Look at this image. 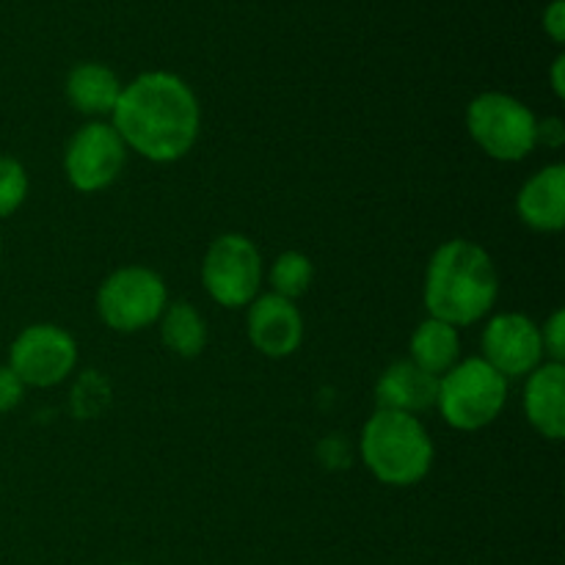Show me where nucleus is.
Masks as SVG:
<instances>
[{"instance_id":"nucleus-9","label":"nucleus","mask_w":565,"mask_h":565,"mask_svg":"<svg viewBox=\"0 0 565 565\" xmlns=\"http://www.w3.org/2000/svg\"><path fill=\"white\" fill-rule=\"evenodd\" d=\"M127 160V147L114 130V125L92 121L70 138L64 152V171L72 188L94 193L108 188L121 174Z\"/></svg>"},{"instance_id":"nucleus-14","label":"nucleus","mask_w":565,"mask_h":565,"mask_svg":"<svg viewBox=\"0 0 565 565\" xmlns=\"http://www.w3.org/2000/svg\"><path fill=\"white\" fill-rule=\"evenodd\" d=\"M436 390H439V379L419 370L408 359V362H395L384 370L375 384V401H379V408H386V412L417 414L434 406Z\"/></svg>"},{"instance_id":"nucleus-11","label":"nucleus","mask_w":565,"mask_h":565,"mask_svg":"<svg viewBox=\"0 0 565 565\" xmlns=\"http://www.w3.org/2000/svg\"><path fill=\"white\" fill-rule=\"evenodd\" d=\"M248 340L259 353L270 359H285L298 351L303 340V318L287 298L268 292L248 303Z\"/></svg>"},{"instance_id":"nucleus-1","label":"nucleus","mask_w":565,"mask_h":565,"mask_svg":"<svg viewBox=\"0 0 565 565\" xmlns=\"http://www.w3.org/2000/svg\"><path fill=\"white\" fill-rule=\"evenodd\" d=\"M110 116L125 147L152 163L185 158L202 127L196 94L171 72H147L127 83Z\"/></svg>"},{"instance_id":"nucleus-24","label":"nucleus","mask_w":565,"mask_h":565,"mask_svg":"<svg viewBox=\"0 0 565 565\" xmlns=\"http://www.w3.org/2000/svg\"><path fill=\"white\" fill-rule=\"evenodd\" d=\"M565 141V125L561 119H544L535 127V143H546V147H561Z\"/></svg>"},{"instance_id":"nucleus-8","label":"nucleus","mask_w":565,"mask_h":565,"mask_svg":"<svg viewBox=\"0 0 565 565\" xmlns=\"http://www.w3.org/2000/svg\"><path fill=\"white\" fill-rule=\"evenodd\" d=\"M77 345L70 331L36 323L20 331L9 351V367L25 386H55L75 370Z\"/></svg>"},{"instance_id":"nucleus-7","label":"nucleus","mask_w":565,"mask_h":565,"mask_svg":"<svg viewBox=\"0 0 565 565\" xmlns=\"http://www.w3.org/2000/svg\"><path fill=\"white\" fill-rule=\"evenodd\" d=\"M263 281V257L246 235H221L202 263V285L215 303L226 309L248 307Z\"/></svg>"},{"instance_id":"nucleus-23","label":"nucleus","mask_w":565,"mask_h":565,"mask_svg":"<svg viewBox=\"0 0 565 565\" xmlns=\"http://www.w3.org/2000/svg\"><path fill=\"white\" fill-rule=\"evenodd\" d=\"M544 28L557 44L565 42V3L563 0H552L550 9L544 11Z\"/></svg>"},{"instance_id":"nucleus-22","label":"nucleus","mask_w":565,"mask_h":565,"mask_svg":"<svg viewBox=\"0 0 565 565\" xmlns=\"http://www.w3.org/2000/svg\"><path fill=\"white\" fill-rule=\"evenodd\" d=\"M22 395H25V384L20 381V375L9 364L0 367V412H11L20 406Z\"/></svg>"},{"instance_id":"nucleus-13","label":"nucleus","mask_w":565,"mask_h":565,"mask_svg":"<svg viewBox=\"0 0 565 565\" xmlns=\"http://www.w3.org/2000/svg\"><path fill=\"white\" fill-rule=\"evenodd\" d=\"M516 213L530 230L561 232L565 226V166L552 163L530 177L516 196Z\"/></svg>"},{"instance_id":"nucleus-20","label":"nucleus","mask_w":565,"mask_h":565,"mask_svg":"<svg viewBox=\"0 0 565 565\" xmlns=\"http://www.w3.org/2000/svg\"><path fill=\"white\" fill-rule=\"evenodd\" d=\"M108 381L99 379L94 370H88V373L75 384V392H72V408H75L77 417H97V414L108 406Z\"/></svg>"},{"instance_id":"nucleus-12","label":"nucleus","mask_w":565,"mask_h":565,"mask_svg":"<svg viewBox=\"0 0 565 565\" xmlns=\"http://www.w3.org/2000/svg\"><path fill=\"white\" fill-rule=\"evenodd\" d=\"M524 412L530 425L544 439L561 441L565 436V367L544 362L527 375L524 386Z\"/></svg>"},{"instance_id":"nucleus-19","label":"nucleus","mask_w":565,"mask_h":565,"mask_svg":"<svg viewBox=\"0 0 565 565\" xmlns=\"http://www.w3.org/2000/svg\"><path fill=\"white\" fill-rule=\"evenodd\" d=\"M28 196V174L20 160L0 154V218L17 213Z\"/></svg>"},{"instance_id":"nucleus-15","label":"nucleus","mask_w":565,"mask_h":565,"mask_svg":"<svg viewBox=\"0 0 565 565\" xmlns=\"http://www.w3.org/2000/svg\"><path fill=\"white\" fill-rule=\"evenodd\" d=\"M121 83L114 70L103 64H77L66 77V99L77 114L108 116L121 97Z\"/></svg>"},{"instance_id":"nucleus-18","label":"nucleus","mask_w":565,"mask_h":565,"mask_svg":"<svg viewBox=\"0 0 565 565\" xmlns=\"http://www.w3.org/2000/svg\"><path fill=\"white\" fill-rule=\"evenodd\" d=\"M312 276H315V268L312 263H309L307 254L285 252L281 257H276L274 268H270V285H274L276 296L292 301V298L303 296V292L309 290Z\"/></svg>"},{"instance_id":"nucleus-6","label":"nucleus","mask_w":565,"mask_h":565,"mask_svg":"<svg viewBox=\"0 0 565 565\" xmlns=\"http://www.w3.org/2000/svg\"><path fill=\"white\" fill-rule=\"evenodd\" d=\"M166 285L154 270L130 265L103 281L97 292V312L108 329L136 334L160 320L166 309Z\"/></svg>"},{"instance_id":"nucleus-5","label":"nucleus","mask_w":565,"mask_h":565,"mask_svg":"<svg viewBox=\"0 0 565 565\" xmlns=\"http://www.w3.org/2000/svg\"><path fill=\"white\" fill-rule=\"evenodd\" d=\"M535 127H539V119L533 110L511 94L486 92L475 97L467 108V130L472 141L489 158L505 160V163L527 158L539 147Z\"/></svg>"},{"instance_id":"nucleus-4","label":"nucleus","mask_w":565,"mask_h":565,"mask_svg":"<svg viewBox=\"0 0 565 565\" xmlns=\"http://www.w3.org/2000/svg\"><path fill=\"white\" fill-rule=\"evenodd\" d=\"M508 403V381L483 359H467L439 379L436 406L450 428L480 430L494 423Z\"/></svg>"},{"instance_id":"nucleus-2","label":"nucleus","mask_w":565,"mask_h":565,"mask_svg":"<svg viewBox=\"0 0 565 565\" xmlns=\"http://www.w3.org/2000/svg\"><path fill=\"white\" fill-rule=\"evenodd\" d=\"M500 296V276L489 252L472 241H447L425 270V307L430 318L472 326L491 312Z\"/></svg>"},{"instance_id":"nucleus-3","label":"nucleus","mask_w":565,"mask_h":565,"mask_svg":"<svg viewBox=\"0 0 565 565\" xmlns=\"http://www.w3.org/2000/svg\"><path fill=\"white\" fill-rule=\"evenodd\" d=\"M362 461L381 483L406 489L434 467V441L414 414L379 408L362 430Z\"/></svg>"},{"instance_id":"nucleus-25","label":"nucleus","mask_w":565,"mask_h":565,"mask_svg":"<svg viewBox=\"0 0 565 565\" xmlns=\"http://www.w3.org/2000/svg\"><path fill=\"white\" fill-rule=\"evenodd\" d=\"M563 66H565V58L563 55H557L555 58V66H552V88H555L557 97H565V83H563Z\"/></svg>"},{"instance_id":"nucleus-16","label":"nucleus","mask_w":565,"mask_h":565,"mask_svg":"<svg viewBox=\"0 0 565 565\" xmlns=\"http://www.w3.org/2000/svg\"><path fill=\"white\" fill-rule=\"evenodd\" d=\"M461 356V337L458 329L441 320L428 318L417 326L412 337V362L434 379H441L452 370Z\"/></svg>"},{"instance_id":"nucleus-21","label":"nucleus","mask_w":565,"mask_h":565,"mask_svg":"<svg viewBox=\"0 0 565 565\" xmlns=\"http://www.w3.org/2000/svg\"><path fill=\"white\" fill-rule=\"evenodd\" d=\"M541 340H544V356L550 353L552 362L563 364L565 359V312L557 309L550 320H546L544 331H541Z\"/></svg>"},{"instance_id":"nucleus-17","label":"nucleus","mask_w":565,"mask_h":565,"mask_svg":"<svg viewBox=\"0 0 565 565\" xmlns=\"http://www.w3.org/2000/svg\"><path fill=\"white\" fill-rule=\"evenodd\" d=\"M160 340L177 356L193 359L207 345V326L204 318L188 301H177L160 315Z\"/></svg>"},{"instance_id":"nucleus-26","label":"nucleus","mask_w":565,"mask_h":565,"mask_svg":"<svg viewBox=\"0 0 565 565\" xmlns=\"http://www.w3.org/2000/svg\"><path fill=\"white\" fill-rule=\"evenodd\" d=\"M121 565H136V563H121Z\"/></svg>"},{"instance_id":"nucleus-10","label":"nucleus","mask_w":565,"mask_h":565,"mask_svg":"<svg viewBox=\"0 0 565 565\" xmlns=\"http://www.w3.org/2000/svg\"><path fill=\"white\" fill-rule=\"evenodd\" d=\"M483 362H489L502 379H527L544 364L541 329L519 312L497 315L483 331Z\"/></svg>"}]
</instances>
